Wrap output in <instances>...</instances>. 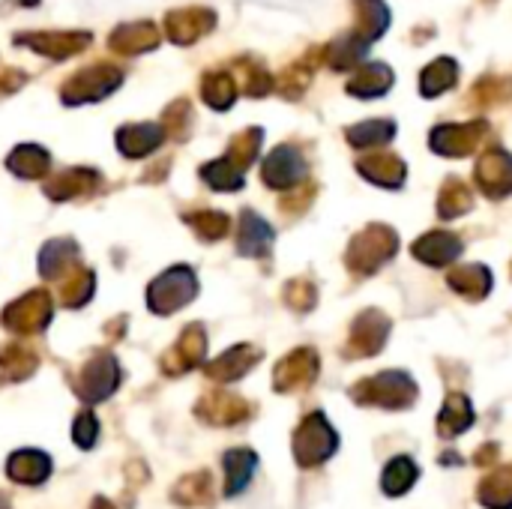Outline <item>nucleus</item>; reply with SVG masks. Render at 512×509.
Returning <instances> with one entry per match:
<instances>
[{
  "label": "nucleus",
  "instance_id": "4",
  "mask_svg": "<svg viewBox=\"0 0 512 509\" xmlns=\"http://www.w3.org/2000/svg\"><path fill=\"white\" fill-rule=\"evenodd\" d=\"M195 414L210 426H240V423H246L252 417V408L237 396L213 393V396H204L198 402Z\"/></svg>",
  "mask_w": 512,
  "mask_h": 509
},
{
  "label": "nucleus",
  "instance_id": "11",
  "mask_svg": "<svg viewBox=\"0 0 512 509\" xmlns=\"http://www.w3.org/2000/svg\"><path fill=\"white\" fill-rule=\"evenodd\" d=\"M312 378H315V357L312 354H300V357H291L288 363L279 366V372H276V390L279 393L297 390V387H306Z\"/></svg>",
  "mask_w": 512,
  "mask_h": 509
},
{
  "label": "nucleus",
  "instance_id": "13",
  "mask_svg": "<svg viewBox=\"0 0 512 509\" xmlns=\"http://www.w3.org/2000/svg\"><path fill=\"white\" fill-rule=\"evenodd\" d=\"M252 363H255V354H252V357H246V354H231V357L219 360L216 366H210V375H213V378H222V381H231V378H240V375L246 372V366H252Z\"/></svg>",
  "mask_w": 512,
  "mask_h": 509
},
{
  "label": "nucleus",
  "instance_id": "3",
  "mask_svg": "<svg viewBox=\"0 0 512 509\" xmlns=\"http://www.w3.org/2000/svg\"><path fill=\"white\" fill-rule=\"evenodd\" d=\"M120 384V369L111 357H99L93 360L84 372H81V381H78V396L84 402H102L108 399Z\"/></svg>",
  "mask_w": 512,
  "mask_h": 509
},
{
  "label": "nucleus",
  "instance_id": "15",
  "mask_svg": "<svg viewBox=\"0 0 512 509\" xmlns=\"http://www.w3.org/2000/svg\"><path fill=\"white\" fill-rule=\"evenodd\" d=\"M495 459H498V447H495V444H489V447H483V450H480V456H477L474 462H477V465H492Z\"/></svg>",
  "mask_w": 512,
  "mask_h": 509
},
{
  "label": "nucleus",
  "instance_id": "2",
  "mask_svg": "<svg viewBox=\"0 0 512 509\" xmlns=\"http://www.w3.org/2000/svg\"><path fill=\"white\" fill-rule=\"evenodd\" d=\"M354 399L360 405H381V408H408L417 399V387L402 372H384L381 378L363 381L354 387Z\"/></svg>",
  "mask_w": 512,
  "mask_h": 509
},
{
  "label": "nucleus",
  "instance_id": "6",
  "mask_svg": "<svg viewBox=\"0 0 512 509\" xmlns=\"http://www.w3.org/2000/svg\"><path fill=\"white\" fill-rule=\"evenodd\" d=\"M222 468H225V498H237L252 483L258 471V456L246 447H237L222 456Z\"/></svg>",
  "mask_w": 512,
  "mask_h": 509
},
{
  "label": "nucleus",
  "instance_id": "1",
  "mask_svg": "<svg viewBox=\"0 0 512 509\" xmlns=\"http://www.w3.org/2000/svg\"><path fill=\"white\" fill-rule=\"evenodd\" d=\"M336 447H339V435L333 432L324 414H309L294 432V462L303 471L324 465L336 453Z\"/></svg>",
  "mask_w": 512,
  "mask_h": 509
},
{
  "label": "nucleus",
  "instance_id": "14",
  "mask_svg": "<svg viewBox=\"0 0 512 509\" xmlns=\"http://www.w3.org/2000/svg\"><path fill=\"white\" fill-rule=\"evenodd\" d=\"M126 480H129V489H135V486H144L147 480H150V474H147V465L144 462H129L126 465Z\"/></svg>",
  "mask_w": 512,
  "mask_h": 509
},
{
  "label": "nucleus",
  "instance_id": "8",
  "mask_svg": "<svg viewBox=\"0 0 512 509\" xmlns=\"http://www.w3.org/2000/svg\"><path fill=\"white\" fill-rule=\"evenodd\" d=\"M477 501L486 509H512V465L492 468L480 486H477Z\"/></svg>",
  "mask_w": 512,
  "mask_h": 509
},
{
  "label": "nucleus",
  "instance_id": "10",
  "mask_svg": "<svg viewBox=\"0 0 512 509\" xmlns=\"http://www.w3.org/2000/svg\"><path fill=\"white\" fill-rule=\"evenodd\" d=\"M474 423V411L471 402L465 396H450L444 411L438 414V435L441 438H459L462 432H468Z\"/></svg>",
  "mask_w": 512,
  "mask_h": 509
},
{
  "label": "nucleus",
  "instance_id": "5",
  "mask_svg": "<svg viewBox=\"0 0 512 509\" xmlns=\"http://www.w3.org/2000/svg\"><path fill=\"white\" fill-rule=\"evenodd\" d=\"M6 477L18 486H42L51 477V459L42 450H18L6 459Z\"/></svg>",
  "mask_w": 512,
  "mask_h": 509
},
{
  "label": "nucleus",
  "instance_id": "16",
  "mask_svg": "<svg viewBox=\"0 0 512 509\" xmlns=\"http://www.w3.org/2000/svg\"><path fill=\"white\" fill-rule=\"evenodd\" d=\"M90 509H117L108 498H102V495H96L93 501H90Z\"/></svg>",
  "mask_w": 512,
  "mask_h": 509
},
{
  "label": "nucleus",
  "instance_id": "12",
  "mask_svg": "<svg viewBox=\"0 0 512 509\" xmlns=\"http://www.w3.org/2000/svg\"><path fill=\"white\" fill-rule=\"evenodd\" d=\"M96 438H99V420L90 411H81L75 417V423H72V441H75V447L78 450H93Z\"/></svg>",
  "mask_w": 512,
  "mask_h": 509
},
{
  "label": "nucleus",
  "instance_id": "17",
  "mask_svg": "<svg viewBox=\"0 0 512 509\" xmlns=\"http://www.w3.org/2000/svg\"><path fill=\"white\" fill-rule=\"evenodd\" d=\"M0 509H12V504H9V495H6V492H0Z\"/></svg>",
  "mask_w": 512,
  "mask_h": 509
},
{
  "label": "nucleus",
  "instance_id": "9",
  "mask_svg": "<svg viewBox=\"0 0 512 509\" xmlns=\"http://www.w3.org/2000/svg\"><path fill=\"white\" fill-rule=\"evenodd\" d=\"M420 480V468L411 456H396L387 462L384 474H381V489L387 498H402L414 489V483Z\"/></svg>",
  "mask_w": 512,
  "mask_h": 509
},
{
  "label": "nucleus",
  "instance_id": "7",
  "mask_svg": "<svg viewBox=\"0 0 512 509\" xmlns=\"http://www.w3.org/2000/svg\"><path fill=\"white\" fill-rule=\"evenodd\" d=\"M171 501L177 507H210L213 504V477L210 471H192L180 477L171 489Z\"/></svg>",
  "mask_w": 512,
  "mask_h": 509
}]
</instances>
